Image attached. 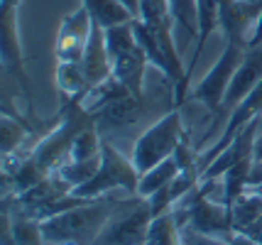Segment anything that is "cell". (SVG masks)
<instances>
[{
	"label": "cell",
	"instance_id": "1",
	"mask_svg": "<svg viewBox=\"0 0 262 245\" xmlns=\"http://www.w3.org/2000/svg\"><path fill=\"white\" fill-rule=\"evenodd\" d=\"M118 206H120V201L103 196L61 211V213H54L45 221H39L42 235L49 245L64 243V240L76 245H96V238L101 235L103 226L108 223V218L115 213Z\"/></svg>",
	"mask_w": 262,
	"mask_h": 245
},
{
	"label": "cell",
	"instance_id": "2",
	"mask_svg": "<svg viewBox=\"0 0 262 245\" xmlns=\"http://www.w3.org/2000/svg\"><path fill=\"white\" fill-rule=\"evenodd\" d=\"M137 187H140V172H137L133 157H125L108 138H103L98 172H96L86 184H81V187L74 189L71 194L96 201V198L111 196L113 191L137 194Z\"/></svg>",
	"mask_w": 262,
	"mask_h": 245
},
{
	"label": "cell",
	"instance_id": "3",
	"mask_svg": "<svg viewBox=\"0 0 262 245\" xmlns=\"http://www.w3.org/2000/svg\"><path fill=\"white\" fill-rule=\"evenodd\" d=\"M105 47H108L111 64H113V79H118L130 94L145 96V71H147L149 61L145 49L137 42L133 23L108 27Z\"/></svg>",
	"mask_w": 262,
	"mask_h": 245
},
{
	"label": "cell",
	"instance_id": "4",
	"mask_svg": "<svg viewBox=\"0 0 262 245\" xmlns=\"http://www.w3.org/2000/svg\"><path fill=\"white\" fill-rule=\"evenodd\" d=\"M184 140H186V130H184V123H182V113L174 105L160 120H155L152 125H147L137 135L133 152H130L137 172L142 174V172L152 169L155 164L169 160Z\"/></svg>",
	"mask_w": 262,
	"mask_h": 245
},
{
	"label": "cell",
	"instance_id": "5",
	"mask_svg": "<svg viewBox=\"0 0 262 245\" xmlns=\"http://www.w3.org/2000/svg\"><path fill=\"white\" fill-rule=\"evenodd\" d=\"M152 221L155 216L147 198L137 196V201H120L96 238V245H145Z\"/></svg>",
	"mask_w": 262,
	"mask_h": 245
},
{
	"label": "cell",
	"instance_id": "6",
	"mask_svg": "<svg viewBox=\"0 0 262 245\" xmlns=\"http://www.w3.org/2000/svg\"><path fill=\"white\" fill-rule=\"evenodd\" d=\"M243 54H245V47L243 44H235V42H226V47L221 52L218 61L208 69L201 81L196 83V88L191 91V98L204 103L206 108L211 110H218L221 105L226 103L228 98V88L233 83V76L238 71L240 61H243Z\"/></svg>",
	"mask_w": 262,
	"mask_h": 245
},
{
	"label": "cell",
	"instance_id": "7",
	"mask_svg": "<svg viewBox=\"0 0 262 245\" xmlns=\"http://www.w3.org/2000/svg\"><path fill=\"white\" fill-rule=\"evenodd\" d=\"M0 59H3V69L10 71L15 81L20 83L23 94L30 101L32 108V86L25 71V52L20 42V8H0Z\"/></svg>",
	"mask_w": 262,
	"mask_h": 245
},
{
	"label": "cell",
	"instance_id": "8",
	"mask_svg": "<svg viewBox=\"0 0 262 245\" xmlns=\"http://www.w3.org/2000/svg\"><path fill=\"white\" fill-rule=\"evenodd\" d=\"M257 118H262V81L257 83L240 103H235V108H233V113H230V118H228V123H226V128L221 130V138L211 145V150L206 152L204 157H199V169L204 172L206 167L213 162L218 154L233 142V138L238 135L240 130L245 128L248 123L257 120Z\"/></svg>",
	"mask_w": 262,
	"mask_h": 245
},
{
	"label": "cell",
	"instance_id": "9",
	"mask_svg": "<svg viewBox=\"0 0 262 245\" xmlns=\"http://www.w3.org/2000/svg\"><path fill=\"white\" fill-rule=\"evenodd\" d=\"M91 27L93 20L83 5L76 12H69L67 17L61 20V25H59L57 44H54L57 61H81L86 42H89V35H91Z\"/></svg>",
	"mask_w": 262,
	"mask_h": 245
},
{
	"label": "cell",
	"instance_id": "10",
	"mask_svg": "<svg viewBox=\"0 0 262 245\" xmlns=\"http://www.w3.org/2000/svg\"><path fill=\"white\" fill-rule=\"evenodd\" d=\"M42 226L15 204V196H3V245H45Z\"/></svg>",
	"mask_w": 262,
	"mask_h": 245
},
{
	"label": "cell",
	"instance_id": "11",
	"mask_svg": "<svg viewBox=\"0 0 262 245\" xmlns=\"http://www.w3.org/2000/svg\"><path fill=\"white\" fill-rule=\"evenodd\" d=\"M147 113V101L145 96H135V94H127L125 98L111 103L108 108H103L96 113V125L101 130V135L105 138L108 132H120L125 135L127 130L137 128V123L145 118Z\"/></svg>",
	"mask_w": 262,
	"mask_h": 245
},
{
	"label": "cell",
	"instance_id": "12",
	"mask_svg": "<svg viewBox=\"0 0 262 245\" xmlns=\"http://www.w3.org/2000/svg\"><path fill=\"white\" fill-rule=\"evenodd\" d=\"M257 125H260V118L248 123L245 128L240 130L228 147L201 172V179H221L230 167L245 162V160H252V157H255V147H257ZM201 179H199V182H201Z\"/></svg>",
	"mask_w": 262,
	"mask_h": 245
},
{
	"label": "cell",
	"instance_id": "13",
	"mask_svg": "<svg viewBox=\"0 0 262 245\" xmlns=\"http://www.w3.org/2000/svg\"><path fill=\"white\" fill-rule=\"evenodd\" d=\"M260 12V8L243 0H221V32L226 35V42L248 47Z\"/></svg>",
	"mask_w": 262,
	"mask_h": 245
},
{
	"label": "cell",
	"instance_id": "14",
	"mask_svg": "<svg viewBox=\"0 0 262 245\" xmlns=\"http://www.w3.org/2000/svg\"><path fill=\"white\" fill-rule=\"evenodd\" d=\"M81 66L86 71V79L91 83V88H96L98 83L108 81L113 76V64H111V54L105 47V30L101 25L93 23L86 49H83V57H81Z\"/></svg>",
	"mask_w": 262,
	"mask_h": 245
},
{
	"label": "cell",
	"instance_id": "15",
	"mask_svg": "<svg viewBox=\"0 0 262 245\" xmlns=\"http://www.w3.org/2000/svg\"><path fill=\"white\" fill-rule=\"evenodd\" d=\"M260 81H262V44H255V47H248L245 54H243V61H240L238 71L233 76V83L228 88L226 103H240Z\"/></svg>",
	"mask_w": 262,
	"mask_h": 245
},
{
	"label": "cell",
	"instance_id": "16",
	"mask_svg": "<svg viewBox=\"0 0 262 245\" xmlns=\"http://www.w3.org/2000/svg\"><path fill=\"white\" fill-rule=\"evenodd\" d=\"M216 30H221V0H199V35H196L191 61L186 66V83H191V74L199 64V57Z\"/></svg>",
	"mask_w": 262,
	"mask_h": 245
},
{
	"label": "cell",
	"instance_id": "17",
	"mask_svg": "<svg viewBox=\"0 0 262 245\" xmlns=\"http://www.w3.org/2000/svg\"><path fill=\"white\" fill-rule=\"evenodd\" d=\"M54 81H57V88L61 91L64 101L86 98L91 91V83L86 79V71L81 66V61H57Z\"/></svg>",
	"mask_w": 262,
	"mask_h": 245
},
{
	"label": "cell",
	"instance_id": "18",
	"mask_svg": "<svg viewBox=\"0 0 262 245\" xmlns=\"http://www.w3.org/2000/svg\"><path fill=\"white\" fill-rule=\"evenodd\" d=\"M81 5L89 10L93 23L101 25L103 30L115 27V25L133 23V20H135V15L127 10L120 0H81Z\"/></svg>",
	"mask_w": 262,
	"mask_h": 245
},
{
	"label": "cell",
	"instance_id": "19",
	"mask_svg": "<svg viewBox=\"0 0 262 245\" xmlns=\"http://www.w3.org/2000/svg\"><path fill=\"white\" fill-rule=\"evenodd\" d=\"M182 172V167H179V162L174 160V154H171L169 160H164V162L155 164L152 169H147V172H142L140 174V187H137V196L142 198H149L155 191H160L162 187H167L174 176Z\"/></svg>",
	"mask_w": 262,
	"mask_h": 245
},
{
	"label": "cell",
	"instance_id": "20",
	"mask_svg": "<svg viewBox=\"0 0 262 245\" xmlns=\"http://www.w3.org/2000/svg\"><path fill=\"white\" fill-rule=\"evenodd\" d=\"M147 245H184L182 240V221L177 211L157 216L147 233Z\"/></svg>",
	"mask_w": 262,
	"mask_h": 245
},
{
	"label": "cell",
	"instance_id": "21",
	"mask_svg": "<svg viewBox=\"0 0 262 245\" xmlns=\"http://www.w3.org/2000/svg\"><path fill=\"white\" fill-rule=\"evenodd\" d=\"M171 25L186 32V39L199 35V0H167Z\"/></svg>",
	"mask_w": 262,
	"mask_h": 245
},
{
	"label": "cell",
	"instance_id": "22",
	"mask_svg": "<svg viewBox=\"0 0 262 245\" xmlns=\"http://www.w3.org/2000/svg\"><path fill=\"white\" fill-rule=\"evenodd\" d=\"M182 240H184V245H228L226 238L199 233V231L189 228V226H182Z\"/></svg>",
	"mask_w": 262,
	"mask_h": 245
},
{
	"label": "cell",
	"instance_id": "23",
	"mask_svg": "<svg viewBox=\"0 0 262 245\" xmlns=\"http://www.w3.org/2000/svg\"><path fill=\"white\" fill-rule=\"evenodd\" d=\"M228 245H262L260 240H255L250 233H245V231H235V233L228 238Z\"/></svg>",
	"mask_w": 262,
	"mask_h": 245
},
{
	"label": "cell",
	"instance_id": "24",
	"mask_svg": "<svg viewBox=\"0 0 262 245\" xmlns=\"http://www.w3.org/2000/svg\"><path fill=\"white\" fill-rule=\"evenodd\" d=\"M23 0H0V8H20Z\"/></svg>",
	"mask_w": 262,
	"mask_h": 245
},
{
	"label": "cell",
	"instance_id": "25",
	"mask_svg": "<svg viewBox=\"0 0 262 245\" xmlns=\"http://www.w3.org/2000/svg\"><path fill=\"white\" fill-rule=\"evenodd\" d=\"M255 160H262V140H257V147H255Z\"/></svg>",
	"mask_w": 262,
	"mask_h": 245
},
{
	"label": "cell",
	"instance_id": "26",
	"mask_svg": "<svg viewBox=\"0 0 262 245\" xmlns=\"http://www.w3.org/2000/svg\"><path fill=\"white\" fill-rule=\"evenodd\" d=\"M243 3H248V5H255V8H260V10H262V0H243Z\"/></svg>",
	"mask_w": 262,
	"mask_h": 245
},
{
	"label": "cell",
	"instance_id": "27",
	"mask_svg": "<svg viewBox=\"0 0 262 245\" xmlns=\"http://www.w3.org/2000/svg\"><path fill=\"white\" fill-rule=\"evenodd\" d=\"M145 245H147V243H145Z\"/></svg>",
	"mask_w": 262,
	"mask_h": 245
}]
</instances>
